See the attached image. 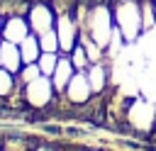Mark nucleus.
I'll list each match as a JSON object with an SVG mask.
<instances>
[{
	"instance_id": "f257e3e1",
	"label": "nucleus",
	"mask_w": 156,
	"mask_h": 151,
	"mask_svg": "<svg viewBox=\"0 0 156 151\" xmlns=\"http://www.w3.org/2000/svg\"><path fill=\"white\" fill-rule=\"evenodd\" d=\"M110 5H112L115 29H117L119 37L124 39V44H134V41H139V37L144 34V29H141V10H139V0H110Z\"/></svg>"
},
{
	"instance_id": "f03ea898",
	"label": "nucleus",
	"mask_w": 156,
	"mask_h": 151,
	"mask_svg": "<svg viewBox=\"0 0 156 151\" xmlns=\"http://www.w3.org/2000/svg\"><path fill=\"white\" fill-rule=\"evenodd\" d=\"M124 122L134 134L149 136L154 132V124H156V105L151 100H144V97H132L127 110H124Z\"/></svg>"
},
{
	"instance_id": "7ed1b4c3",
	"label": "nucleus",
	"mask_w": 156,
	"mask_h": 151,
	"mask_svg": "<svg viewBox=\"0 0 156 151\" xmlns=\"http://www.w3.org/2000/svg\"><path fill=\"white\" fill-rule=\"evenodd\" d=\"M56 95H58V93H56V88H54V83H51L49 76H39V78H34L32 83L22 85V100H24V105L32 107V110H44V107H49Z\"/></svg>"
},
{
	"instance_id": "20e7f679",
	"label": "nucleus",
	"mask_w": 156,
	"mask_h": 151,
	"mask_svg": "<svg viewBox=\"0 0 156 151\" xmlns=\"http://www.w3.org/2000/svg\"><path fill=\"white\" fill-rule=\"evenodd\" d=\"M56 7L51 5V0H32L29 2V10H27V22H29V29L39 37L49 29H54L56 24Z\"/></svg>"
},
{
	"instance_id": "39448f33",
	"label": "nucleus",
	"mask_w": 156,
	"mask_h": 151,
	"mask_svg": "<svg viewBox=\"0 0 156 151\" xmlns=\"http://www.w3.org/2000/svg\"><path fill=\"white\" fill-rule=\"evenodd\" d=\"M54 29H56V34H58L61 54H71V51L76 49V44L80 41V29H78V22H76L73 12H58Z\"/></svg>"
},
{
	"instance_id": "423d86ee",
	"label": "nucleus",
	"mask_w": 156,
	"mask_h": 151,
	"mask_svg": "<svg viewBox=\"0 0 156 151\" xmlns=\"http://www.w3.org/2000/svg\"><path fill=\"white\" fill-rule=\"evenodd\" d=\"M71 105H85L95 93H93V88H90V83H88V76H85V71H76L73 73V78L68 80V85H66V90L61 93Z\"/></svg>"
},
{
	"instance_id": "0eeeda50",
	"label": "nucleus",
	"mask_w": 156,
	"mask_h": 151,
	"mask_svg": "<svg viewBox=\"0 0 156 151\" xmlns=\"http://www.w3.org/2000/svg\"><path fill=\"white\" fill-rule=\"evenodd\" d=\"M29 22H27V15H7L2 17V29H0V39L5 41H12V44H20L27 34H29Z\"/></svg>"
},
{
	"instance_id": "6e6552de",
	"label": "nucleus",
	"mask_w": 156,
	"mask_h": 151,
	"mask_svg": "<svg viewBox=\"0 0 156 151\" xmlns=\"http://www.w3.org/2000/svg\"><path fill=\"white\" fill-rule=\"evenodd\" d=\"M0 61H2V68L10 71V73H20L22 71V54H20V46L12 44V41H5L0 39Z\"/></svg>"
},
{
	"instance_id": "1a4fd4ad",
	"label": "nucleus",
	"mask_w": 156,
	"mask_h": 151,
	"mask_svg": "<svg viewBox=\"0 0 156 151\" xmlns=\"http://www.w3.org/2000/svg\"><path fill=\"white\" fill-rule=\"evenodd\" d=\"M73 73H76V68H73V63H71L68 54H61L58 66H56V71H54V76H51V83H54V88H56V93H58V95L66 90V85H68V80L73 78Z\"/></svg>"
},
{
	"instance_id": "9d476101",
	"label": "nucleus",
	"mask_w": 156,
	"mask_h": 151,
	"mask_svg": "<svg viewBox=\"0 0 156 151\" xmlns=\"http://www.w3.org/2000/svg\"><path fill=\"white\" fill-rule=\"evenodd\" d=\"M85 76H88V83H90L93 93L100 95V93L105 90L107 80H110V66H105V61H100V63H90L88 71H85Z\"/></svg>"
},
{
	"instance_id": "9b49d317",
	"label": "nucleus",
	"mask_w": 156,
	"mask_h": 151,
	"mask_svg": "<svg viewBox=\"0 0 156 151\" xmlns=\"http://www.w3.org/2000/svg\"><path fill=\"white\" fill-rule=\"evenodd\" d=\"M20 54H22V63H37L41 56V46H39V37L34 32H29L20 44Z\"/></svg>"
},
{
	"instance_id": "f8f14e48",
	"label": "nucleus",
	"mask_w": 156,
	"mask_h": 151,
	"mask_svg": "<svg viewBox=\"0 0 156 151\" xmlns=\"http://www.w3.org/2000/svg\"><path fill=\"white\" fill-rule=\"evenodd\" d=\"M17 90H22V85L17 83V76L10 73V71H5V68H0V100L15 95Z\"/></svg>"
},
{
	"instance_id": "ddd939ff",
	"label": "nucleus",
	"mask_w": 156,
	"mask_h": 151,
	"mask_svg": "<svg viewBox=\"0 0 156 151\" xmlns=\"http://www.w3.org/2000/svg\"><path fill=\"white\" fill-rule=\"evenodd\" d=\"M58 58H61V54H51V51H41V56H39V61H37V66H39V71H41V76H54V71H56V66H58Z\"/></svg>"
},
{
	"instance_id": "4468645a",
	"label": "nucleus",
	"mask_w": 156,
	"mask_h": 151,
	"mask_svg": "<svg viewBox=\"0 0 156 151\" xmlns=\"http://www.w3.org/2000/svg\"><path fill=\"white\" fill-rule=\"evenodd\" d=\"M39 46H41V51L61 54V46H58V34H56V29H49V32L39 34Z\"/></svg>"
},
{
	"instance_id": "2eb2a0df",
	"label": "nucleus",
	"mask_w": 156,
	"mask_h": 151,
	"mask_svg": "<svg viewBox=\"0 0 156 151\" xmlns=\"http://www.w3.org/2000/svg\"><path fill=\"white\" fill-rule=\"evenodd\" d=\"M68 58H71V63H73L76 71H88V66H90V58H88V54H85V49H83L80 41H78L76 49L68 54Z\"/></svg>"
},
{
	"instance_id": "dca6fc26",
	"label": "nucleus",
	"mask_w": 156,
	"mask_h": 151,
	"mask_svg": "<svg viewBox=\"0 0 156 151\" xmlns=\"http://www.w3.org/2000/svg\"><path fill=\"white\" fill-rule=\"evenodd\" d=\"M39 76H41V71H39L37 63H24L22 71L17 73V83H20V85H27V83H32V80L39 78Z\"/></svg>"
},
{
	"instance_id": "f3484780",
	"label": "nucleus",
	"mask_w": 156,
	"mask_h": 151,
	"mask_svg": "<svg viewBox=\"0 0 156 151\" xmlns=\"http://www.w3.org/2000/svg\"><path fill=\"white\" fill-rule=\"evenodd\" d=\"M151 136H156V124H154V132H151Z\"/></svg>"
},
{
	"instance_id": "a211bd4d",
	"label": "nucleus",
	"mask_w": 156,
	"mask_h": 151,
	"mask_svg": "<svg viewBox=\"0 0 156 151\" xmlns=\"http://www.w3.org/2000/svg\"><path fill=\"white\" fill-rule=\"evenodd\" d=\"M85 151H100V149H85Z\"/></svg>"
},
{
	"instance_id": "6ab92c4d",
	"label": "nucleus",
	"mask_w": 156,
	"mask_h": 151,
	"mask_svg": "<svg viewBox=\"0 0 156 151\" xmlns=\"http://www.w3.org/2000/svg\"><path fill=\"white\" fill-rule=\"evenodd\" d=\"M0 29H2V15H0Z\"/></svg>"
},
{
	"instance_id": "aec40b11",
	"label": "nucleus",
	"mask_w": 156,
	"mask_h": 151,
	"mask_svg": "<svg viewBox=\"0 0 156 151\" xmlns=\"http://www.w3.org/2000/svg\"><path fill=\"white\" fill-rule=\"evenodd\" d=\"M0 68H2V61H0Z\"/></svg>"
},
{
	"instance_id": "412c9836",
	"label": "nucleus",
	"mask_w": 156,
	"mask_h": 151,
	"mask_svg": "<svg viewBox=\"0 0 156 151\" xmlns=\"http://www.w3.org/2000/svg\"><path fill=\"white\" fill-rule=\"evenodd\" d=\"M154 7H156V0H154Z\"/></svg>"
},
{
	"instance_id": "4be33fe9",
	"label": "nucleus",
	"mask_w": 156,
	"mask_h": 151,
	"mask_svg": "<svg viewBox=\"0 0 156 151\" xmlns=\"http://www.w3.org/2000/svg\"><path fill=\"white\" fill-rule=\"evenodd\" d=\"M0 151H2V149H0Z\"/></svg>"
}]
</instances>
